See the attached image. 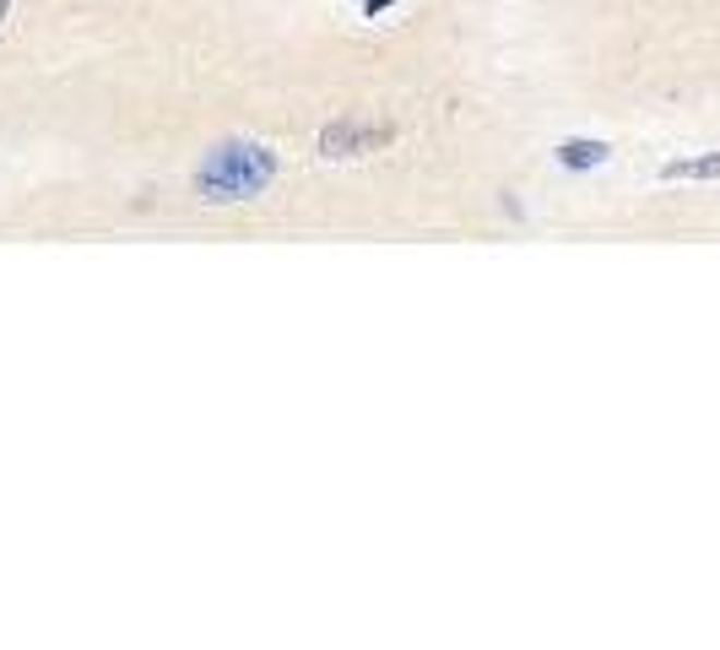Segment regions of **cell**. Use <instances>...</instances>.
Instances as JSON below:
<instances>
[{"label":"cell","instance_id":"cell-4","mask_svg":"<svg viewBox=\"0 0 720 650\" xmlns=\"http://www.w3.org/2000/svg\"><path fill=\"white\" fill-rule=\"evenodd\" d=\"M661 179H720V153H705V158H677L661 168Z\"/></svg>","mask_w":720,"mask_h":650},{"label":"cell","instance_id":"cell-2","mask_svg":"<svg viewBox=\"0 0 720 650\" xmlns=\"http://www.w3.org/2000/svg\"><path fill=\"white\" fill-rule=\"evenodd\" d=\"M391 142H396V125H385V120H336L320 131L325 158H363V153H380Z\"/></svg>","mask_w":720,"mask_h":650},{"label":"cell","instance_id":"cell-1","mask_svg":"<svg viewBox=\"0 0 720 650\" xmlns=\"http://www.w3.org/2000/svg\"><path fill=\"white\" fill-rule=\"evenodd\" d=\"M272 179H277V158L261 142H217L195 168V190L206 201H250Z\"/></svg>","mask_w":720,"mask_h":650},{"label":"cell","instance_id":"cell-3","mask_svg":"<svg viewBox=\"0 0 720 650\" xmlns=\"http://www.w3.org/2000/svg\"><path fill=\"white\" fill-rule=\"evenodd\" d=\"M559 162H564V168H575V173H585V168H601V162H607V142H585V136H575V142H559Z\"/></svg>","mask_w":720,"mask_h":650},{"label":"cell","instance_id":"cell-5","mask_svg":"<svg viewBox=\"0 0 720 650\" xmlns=\"http://www.w3.org/2000/svg\"><path fill=\"white\" fill-rule=\"evenodd\" d=\"M391 5H401V0H363V16H380V11H391Z\"/></svg>","mask_w":720,"mask_h":650},{"label":"cell","instance_id":"cell-6","mask_svg":"<svg viewBox=\"0 0 720 650\" xmlns=\"http://www.w3.org/2000/svg\"><path fill=\"white\" fill-rule=\"evenodd\" d=\"M5 11H11V0H0V22H5Z\"/></svg>","mask_w":720,"mask_h":650}]
</instances>
